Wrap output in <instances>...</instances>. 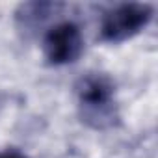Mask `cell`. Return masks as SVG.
Returning a JSON list of instances; mask_svg holds the SVG:
<instances>
[{"label": "cell", "mask_w": 158, "mask_h": 158, "mask_svg": "<svg viewBox=\"0 0 158 158\" xmlns=\"http://www.w3.org/2000/svg\"><path fill=\"white\" fill-rule=\"evenodd\" d=\"M152 19V6L128 2L108 10L101 21V39L106 43H121L139 34Z\"/></svg>", "instance_id": "obj_2"}, {"label": "cell", "mask_w": 158, "mask_h": 158, "mask_svg": "<svg viewBox=\"0 0 158 158\" xmlns=\"http://www.w3.org/2000/svg\"><path fill=\"white\" fill-rule=\"evenodd\" d=\"M84 50L82 32L74 23H60L45 34L43 52L48 65L74 63Z\"/></svg>", "instance_id": "obj_3"}, {"label": "cell", "mask_w": 158, "mask_h": 158, "mask_svg": "<svg viewBox=\"0 0 158 158\" xmlns=\"http://www.w3.org/2000/svg\"><path fill=\"white\" fill-rule=\"evenodd\" d=\"M63 4L60 2H24L15 11V24L21 34L30 35L45 24L52 15H56Z\"/></svg>", "instance_id": "obj_4"}, {"label": "cell", "mask_w": 158, "mask_h": 158, "mask_svg": "<svg viewBox=\"0 0 158 158\" xmlns=\"http://www.w3.org/2000/svg\"><path fill=\"white\" fill-rule=\"evenodd\" d=\"M0 158H26L23 152L15 151V149H8V151H2L0 152Z\"/></svg>", "instance_id": "obj_5"}, {"label": "cell", "mask_w": 158, "mask_h": 158, "mask_svg": "<svg viewBox=\"0 0 158 158\" xmlns=\"http://www.w3.org/2000/svg\"><path fill=\"white\" fill-rule=\"evenodd\" d=\"M78 112L82 123L95 130H106L119 123L117 106L114 102L115 84L104 73H86L74 84Z\"/></svg>", "instance_id": "obj_1"}]
</instances>
